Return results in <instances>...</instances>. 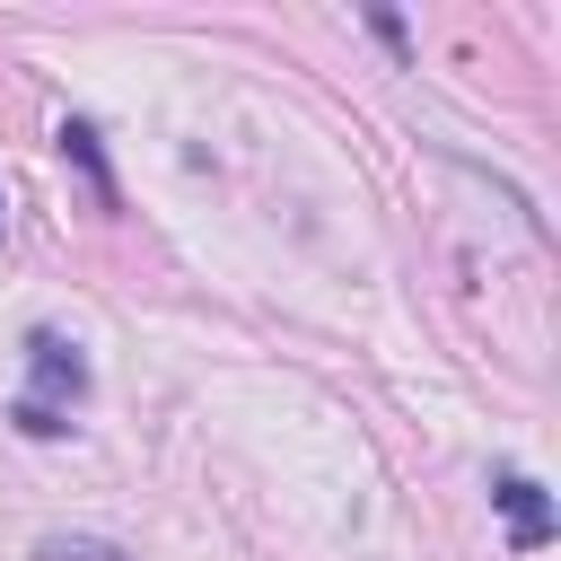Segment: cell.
Instances as JSON below:
<instances>
[{"label":"cell","instance_id":"cell-4","mask_svg":"<svg viewBox=\"0 0 561 561\" xmlns=\"http://www.w3.org/2000/svg\"><path fill=\"white\" fill-rule=\"evenodd\" d=\"M0 210H9V202H0Z\"/></svg>","mask_w":561,"mask_h":561},{"label":"cell","instance_id":"cell-2","mask_svg":"<svg viewBox=\"0 0 561 561\" xmlns=\"http://www.w3.org/2000/svg\"><path fill=\"white\" fill-rule=\"evenodd\" d=\"M491 500H500V517H508V543H517V552H543V543H552V500H543V482H535V473H500V482H491Z\"/></svg>","mask_w":561,"mask_h":561},{"label":"cell","instance_id":"cell-3","mask_svg":"<svg viewBox=\"0 0 561 561\" xmlns=\"http://www.w3.org/2000/svg\"><path fill=\"white\" fill-rule=\"evenodd\" d=\"M61 149H70V158H79V167L96 175V193L114 202V184H105V158H96V131H88V123H61Z\"/></svg>","mask_w":561,"mask_h":561},{"label":"cell","instance_id":"cell-1","mask_svg":"<svg viewBox=\"0 0 561 561\" xmlns=\"http://www.w3.org/2000/svg\"><path fill=\"white\" fill-rule=\"evenodd\" d=\"M79 403H88V359H79V342H61L53 324H35V333H26V394L9 403V421H18L26 438H61Z\"/></svg>","mask_w":561,"mask_h":561}]
</instances>
